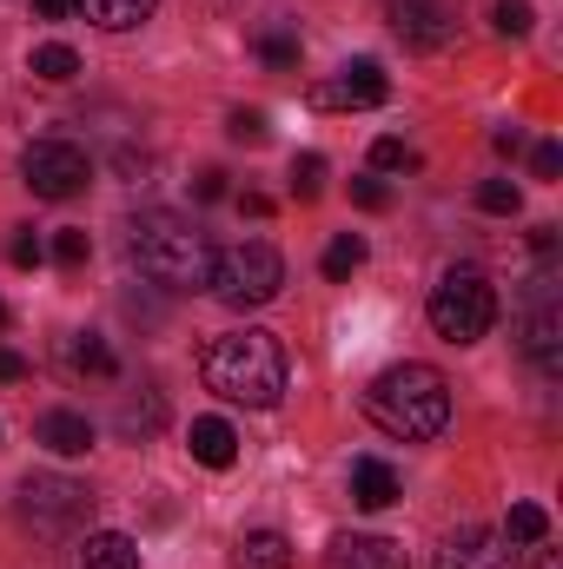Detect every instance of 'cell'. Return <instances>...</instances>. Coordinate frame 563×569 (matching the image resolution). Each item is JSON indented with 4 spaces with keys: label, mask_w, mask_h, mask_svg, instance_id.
<instances>
[{
    "label": "cell",
    "mask_w": 563,
    "mask_h": 569,
    "mask_svg": "<svg viewBox=\"0 0 563 569\" xmlns=\"http://www.w3.org/2000/svg\"><path fill=\"white\" fill-rule=\"evenodd\" d=\"M253 53H259L273 73H292V67H298V27H285V20L279 27H266V33L253 40Z\"/></svg>",
    "instance_id": "obj_21"
},
{
    "label": "cell",
    "mask_w": 563,
    "mask_h": 569,
    "mask_svg": "<svg viewBox=\"0 0 563 569\" xmlns=\"http://www.w3.org/2000/svg\"><path fill=\"white\" fill-rule=\"evenodd\" d=\"M431 331L451 338V345H477L491 325H497V284L484 279L477 266H451L444 279L431 284Z\"/></svg>",
    "instance_id": "obj_5"
},
{
    "label": "cell",
    "mask_w": 563,
    "mask_h": 569,
    "mask_svg": "<svg viewBox=\"0 0 563 569\" xmlns=\"http://www.w3.org/2000/svg\"><path fill=\"white\" fill-rule=\"evenodd\" d=\"M292 192H298V199H318V192H325V159H318V152H298V159H292Z\"/></svg>",
    "instance_id": "obj_27"
},
{
    "label": "cell",
    "mask_w": 563,
    "mask_h": 569,
    "mask_svg": "<svg viewBox=\"0 0 563 569\" xmlns=\"http://www.w3.org/2000/svg\"><path fill=\"white\" fill-rule=\"evenodd\" d=\"M33 437H40L53 457H87V450H93V425H87L80 411H40Z\"/></svg>",
    "instance_id": "obj_13"
},
{
    "label": "cell",
    "mask_w": 563,
    "mask_h": 569,
    "mask_svg": "<svg viewBox=\"0 0 563 569\" xmlns=\"http://www.w3.org/2000/svg\"><path fill=\"white\" fill-rule=\"evenodd\" d=\"M13 378H27V358H20V351H7V345H0V385H13Z\"/></svg>",
    "instance_id": "obj_35"
},
{
    "label": "cell",
    "mask_w": 563,
    "mask_h": 569,
    "mask_svg": "<svg viewBox=\"0 0 563 569\" xmlns=\"http://www.w3.org/2000/svg\"><path fill=\"white\" fill-rule=\"evenodd\" d=\"M352 497H358V510H392L398 503V470L385 457H358L352 463Z\"/></svg>",
    "instance_id": "obj_14"
},
{
    "label": "cell",
    "mask_w": 563,
    "mask_h": 569,
    "mask_svg": "<svg viewBox=\"0 0 563 569\" xmlns=\"http://www.w3.org/2000/svg\"><path fill=\"white\" fill-rule=\"evenodd\" d=\"M385 7H392L398 40H405V47H418V53L451 47V33H457V20L444 13V0H385Z\"/></svg>",
    "instance_id": "obj_10"
},
{
    "label": "cell",
    "mask_w": 563,
    "mask_h": 569,
    "mask_svg": "<svg viewBox=\"0 0 563 569\" xmlns=\"http://www.w3.org/2000/svg\"><path fill=\"white\" fill-rule=\"evenodd\" d=\"M33 13H40V20H67V13H73V0H33Z\"/></svg>",
    "instance_id": "obj_36"
},
{
    "label": "cell",
    "mask_w": 563,
    "mask_h": 569,
    "mask_svg": "<svg viewBox=\"0 0 563 569\" xmlns=\"http://www.w3.org/2000/svg\"><path fill=\"white\" fill-rule=\"evenodd\" d=\"M551 537V517H544V503H511V523H504V543H524V550H537Z\"/></svg>",
    "instance_id": "obj_22"
},
{
    "label": "cell",
    "mask_w": 563,
    "mask_h": 569,
    "mask_svg": "<svg viewBox=\"0 0 563 569\" xmlns=\"http://www.w3.org/2000/svg\"><path fill=\"white\" fill-rule=\"evenodd\" d=\"M517 206H524V192H517L511 179H484V186H477V212H497V219H511Z\"/></svg>",
    "instance_id": "obj_26"
},
{
    "label": "cell",
    "mask_w": 563,
    "mask_h": 569,
    "mask_svg": "<svg viewBox=\"0 0 563 569\" xmlns=\"http://www.w3.org/2000/svg\"><path fill=\"white\" fill-rule=\"evenodd\" d=\"M199 378L206 391H219L226 405H246V411H273L292 385V365H285L279 331H259V325H239V331H219L199 358Z\"/></svg>",
    "instance_id": "obj_1"
},
{
    "label": "cell",
    "mask_w": 563,
    "mask_h": 569,
    "mask_svg": "<svg viewBox=\"0 0 563 569\" xmlns=\"http://www.w3.org/2000/svg\"><path fill=\"white\" fill-rule=\"evenodd\" d=\"M206 291L226 305V311H259L285 291V259L266 246V239H239L226 252H213V272H206Z\"/></svg>",
    "instance_id": "obj_4"
},
{
    "label": "cell",
    "mask_w": 563,
    "mask_h": 569,
    "mask_svg": "<svg viewBox=\"0 0 563 569\" xmlns=\"http://www.w3.org/2000/svg\"><path fill=\"white\" fill-rule=\"evenodd\" d=\"M80 569H140V543L120 537V530H100V537H87Z\"/></svg>",
    "instance_id": "obj_18"
},
{
    "label": "cell",
    "mask_w": 563,
    "mask_h": 569,
    "mask_svg": "<svg viewBox=\"0 0 563 569\" xmlns=\"http://www.w3.org/2000/svg\"><path fill=\"white\" fill-rule=\"evenodd\" d=\"M325 569H405V543L372 537V530H338L325 543Z\"/></svg>",
    "instance_id": "obj_11"
},
{
    "label": "cell",
    "mask_w": 563,
    "mask_h": 569,
    "mask_svg": "<svg viewBox=\"0 0 563 569\" xmlns=\"http://www.w3.org/2000/svg\"><path fill=\"white\" fill-rule=\"evenodd\" d=\"M537 569H557V557H544V563H537Z\"/></svg>",
    "instance_id": "obj_37"
},
{
    "label": "cell",
    "mask_w": 563,
    "mask_h": 569,
    "mask_svg": "<svg viewBox=\"0 0 563 569\" xmlns=\"http://www.w3.org/2000/svg\"><path fill=\"white\" fill-rule=\"evenodd\" d=\"M491 27H497L504 40H524V33L537 27V13H531V0H497V7H491Z\"/></svg>",
    "instance_id": "obj_25"
},
{
    "label": "cell",
    "mask_w": 563,
    "mask_h": 569,
    "mask_svg": "<svg viewBox=\"0 0 563 569\" xmlns=\"http://www.w3.org/2000/svg\"><path fill=\"white\" fill-rule=\"evenodd\" d=\"M27 73H33V80H53V87H67V80L80 73V53H73L67 40H47V47H33Z\"/></svg>",
    "instance_id": "obj_19"
},
{
    "label": "cell",
    "mask_w": 563,
    "mask_h": 569,
    "mask_svg": "<svg viewBox=\"0 0 563 569\" xmlns=\"http://www.w3.org/2000/svg\"><path fill=\"white\" fill-rule=\"evenodd\" d=\"M365 266V239L358 232H338L332 246H325V279H352Z\"/></svg>",
    "instance_id": "obj_24"
},
{
    "label": "cell",
    "mask_w": 563,
    "mask_h": 569,
    "mask_svg": "<svg viewBox=\"0 0 563 569\" xmlns=\"http://www.w3.org/2000/svg\"><path fill=\"white\" fill-rule=\"evenodd\" d=\"M192 192H199V199H226V172H219V166H213V172H199V179H192Z\"/></svg>",
    "instance_id": "obj_34"
},
{
    "label": "cell",
    "mask_w": 563,
    "mask_h": 569,
    "mask_svg": "<svg viewBox=\"0 0 563 569\" xmlns=\"http://www.w3.org/2000/svg\"><path fill=\"white\" fill-rule=\"evenodd\" d=\"M365 418L385 430V437H405V443H424L451 425V385L437 365H392L372 378L365 391Z\"/></svg>",
    "instance_id": "obj_2"
},
{
    "label": "cell",
    "mask_w": 563,
    "mask_h": 569,
    "mask_svg": "<svg viewBox=\"0 0 563 569\" xmlns=\"http://www.w3.org/2000/svg\"><path fill=\"white\" fill-rule=\"evenodd\" d=\"M524 351H531V365L537 371H563V311L557 305H537L531 318H524Z\"/></svg>",
    "instance_id": "obj_12"
},
{
    "label": "cell",
    "mask_w": 563,
    "mask_h": 569,
    "mask_svg": "<svg viewBox=\"0 0 563 569\" xmlns=\"http://www.w3.org/2000/svg\"><path fill=\"white\" fill-rule=\"evenodd\" d=\"M192 457H199L206 470H226V463L239 457V430L226 425V418H199V425H192Z\"/></svg>",
    "instance_id": "obj_17"
},
{
    "label": "cell",
    "mask_w": 563,
    "mask_h": 569,
    "mask_svg": "<svg viewBox=\"0 0 563 569\" xmlns=\"http://www.w3.org/2000/svg\"><path fill=\"white\" fill-rule=\"evenodd\" d=\"M7 259H13V266H20V272H27V266H40V259H47V246H40V239H33V226H20V232H13V246H7Z\"/></svg>",
    "instance_id": "obj_32"
},
{
    "label": "cell",
    "mask_w": 563,
    "mask_h": 569,
    "mask_svg": "<svg viewBox=\"0 0 563 569\" xmlns=\"http://www.w3.org/2000/svg\"><path fill=\"white\" fill-rule=\"evenodd\" d=\"M87 252H93V239H87V232H60V239H53V266H67V272H73V266H87Z\"/></svg>",
    "instance_id": "obj_30"
},
{
    "label": "cell",
    "mask_w": 563,
    "mask_h": 569,
    "mask_svg": "<svg viewBox=\"0 0 563 569\" xmlns=\"http://www.w3.org/2000/svg\"><path fill=\"white\" fill-rule=\"evenodd\" d=\"M352 206L385 212V206H392V186H385V179H352Z\"/></svg>",
    "instance_id": "obj_31"
},
{
    "label": "cell",
    "mask_w": 563,
    "mask_h": 569,
    "mask_svg": "<svg viewBox=\"0 0 563 569\" xmlns=\"http://www.w3.org/2000/svg\"><path fill=\"white\" fill-rule=\"evenodd\" d=\"M113 425H120V437H152V430L166 425V405H159V391H146L140 405H134V398H127V405H120V418H113Z\"/></svg>",
    "instance_id": "obj_23"
},
{
    "label": "cell",
    "mask_w": 563,
    "mask_h": 569,
    "mask_svg": "<svg viewBox=\"0 0 563 569\" xmlns=\"http://www.w3.org/2000/svg\"><path fill=\"white\" fill-rule=\"evenodd\" d=\"M87 517H93V490H87V483H73V477H60V470H33V477L20 483V523H27L33 537L60 543V537H73V530H87Z\"/></svg>",
    "instance_id": "obj_6"
},
{
    "label": "cell",
    "mask_w": 563,
    "mask_h": 569,
    "mask_svg": "<svg viewBox=\"0 0 563 569\" xmlns=\"http://www.w3.org/2000/svg\"><path fill=\"white\" fill-rule=\"evenodd\" d=\"M67 365L73 371H87V378H120V358L107 351V338H93V331H80L73 345H67Z\"/></svg>",
    "instance_id": "obj_20"
},
{
    "label": "cell",
    "mask_w": 563,
    "mask_h": 569,
    "mask_svg": "<svg viewBox=\"0 0 563 569\" xmlns=\"http://www.w3.org/2000/svg\"><path fill=\"white\" fill-rule=\"evenodd\" d=\"M431 569H517V557H511L504 530L464 523V530H451V537L437 543V563H431Z\"/></svg>",
    "instance_id": "obj_8"
},
{
    "label": "cell",
    "mask_w": 563,
    "mask_h": 569,
    "mask_svg": "<svg viewBox=\"0 0 563 569\" xmlns=\"http://www.w3.org/2000/svg\"><path fill=\"white\" fill-rule=\"evenodd\" d=\"M372 166H378V172H412V166H418V152L385 133V140H372Z\"/></svg>",
    "instance_id": "obj_28"
},
{
    "label": "cell",
    "mask_w": 563,
    "mask_h": 569,
    "mask_svg": "<svg viewBox=\"0 0 563 569\" xmlns=\"http://www.w3.org/2000/svg\"><path fill=\"white\" fill-rule=\"evenodd\" d=\"M20 179H27L33 199H53V206H60V199H80V192H87L93 159L73 140H33L20 152Z\"/></svg>",
    "instance_id": "obj_7"
},
{
    "label": "cell",
    "mask_w": 563,
    "mask_h": 569,
    "mask_svg": "<svg viewBox=\"0 0 563 569\" xmlns=\"http://www.w3.org/2000/svg\"><path fill=\"white\" fill-rule=\"evenodd\" d=\"M392 100V80H385V67L378 60H352V67H338V80L332 87H312V107H385Z\"/></svg>",
    "instance_id": "obj_9"
},
{
    "label": "cell",
    "mask_w": 563,
    "mask_h": 569,
    "mask_svg": "<svg viewBox=\"0 0 563 569\" xmlns=\"http://www.w3.org/2000/svg\"><path fill=\"white\" fill-rule=\"evenodd\" d=\"M0 331H7V305H0Z\"/></svg>",
    "instance_id": "obj_38"
},
{
    "label": "cell",
    "mask_w": 563,
    "mask_h": 569,
    "mask_svg": "<svg viewBox=\"0 0 563 569\" xmlns=\"http://www.w3.org/2000/svg\"><path fill=\"white\" fill-rule=\"evenodd\" d=\"M73 7H80L100 33H134L140 20H152V7H159V0H73Z\"/></svg>",
    "instance_id": "obj_16"
},
{
    "label": "cell",
    "mask_w": 563,
    "mask_h": 569,
    "mask_svg": "<svg viewBox=\"0 0 563 569\" xmlns=\"http://www.w3.org/2000/svg\"><path fill=\"white\" fill-rule=\"evenodd\" d=\"M557 166H563L557 140H544V146H537V152H531V179H557Z\"/></svg>",
    "instance_id": "obj_33"
},
{
    "label": "cell",
    "mask_w": 563,
    "mask_h": 569,
    "mask_svg": "<svg viewBox=\"0 0 563 569\" xmlns=\"http://www.w3.org/2000/svg\"><path fill=\"white\" fill-rule=\"evenodd\" d=\"M127 252H134V266H140L146 279L166 284V291H199L206 272H213L206 232L192 219H179V212H140L127 226Z\"/></svg>",
    "instance_id": "obj_3"
},
{
    "label": "cell",
    "mask_w": 563,
    "mask_h": 569,
    "mask_svg": "<svg viewBox=\"0 0 563 569\" xmlns=\"http://www.w3.org/2000/svg\"><path fill=\"white\" fill-rule=\"evenodd\" d=\"M226 133H233L239 146H266V140H273V127H266V113H246V107H239V113L226 120Z\"/></svg>",
    "instance_id": "obj_29"
},
{
    "label": "cell",
    "mask_w": 563,
    "mask_h": 569,
    "mask_svg": "<svg viewBox=\"0 0 563 569\" xmlns=\"http://www.w3.org/2000/svg\"><path fill=\"white\" fill-rule=\"evenodd\" d=\"M233 569H292V543L279 530H246L233 543Z\"/></svg>",
    "instance_id": "obj_15"
}]
</instances>
